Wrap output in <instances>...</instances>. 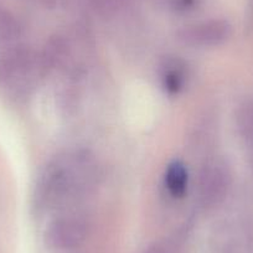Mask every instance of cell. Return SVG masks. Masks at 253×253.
<instances>
[{
	"mask_svg": "<svg viewBox=\"0 0 253 253\" xmlns=\"http://www.w3.org/2000/svg\"><path fill=\"white\" fill-rule=\"evenodd\" d=\"M98 177L93 154L82 149L62 153L41 171L34 193V206L39 211L60 209L91 193Z\"/></svg>",
	"mask_w": 253,
	"mask_h": 253,
	"instance_id": "6da1fadb",
	"label": "cell"
},
{
	"mask_svg": "<svg viewBox=\"0 0 253 253\" xmlns=\"http://www.w3.org/2000/svg\"><path fill=\"white\" fill-rule=\"evenodd\" d=\"M46 72L42 56L20 43L0 53V92L11 101H24Z\"/></svg>",
	"mask_w": 253,
	"mask_h": 253,
	"instance_id": "7a4b0ae2",
	"label": "cell"
},
{
	"mask_svg": "<svg viewBox=\"0 0 253 253\" xmlns=\"http://www.w3.org/2000/svg\"><path fill=\"white\" fill-rule=\"evenodd\" d=\"M232 185V172L227 163L220 158L210 159L199 172L196 196L203 210H213L227 198Z\"/></svg>",
	"mask_w": 253,
	"mask_h": 253,
	"instance_id": "3957f363",
	"label": "cell"
},
{
	"mask_svg": "<svg viewBox=\"0 0 253 253\" xmlns=\"http://www.w3.org/2000/svg\"><path fill=\"white\" fill-rule=\"evenodd\" d=\"M88 232L89 223L86 217L79 213H65L48 222L45 242L53 250H74L86 241Z\"/></svg>",
	"mask_w": 253,
	"mask_h": 253,
	"instance_id": "277c9868",
	"label": "cell"
},
{
	"mask_svg": "<svg viewBox=\"0 0 253 253\" xmlns=\"http://www.w3.org/2000/svg\"><path fill=\"white\" fill-rule=\"evenodd\" d=\"M232 35V25L225 19H210L185 26L177 33V40L195 48H213L223 45Z\"/></svg>",
	"mask_w": 253,
	"mask_h": 253,
	"instance_id": "5b68a950",
	"label": "cell"
},
{
	"mask_svg": "<svg viewBox=\"0 0 253 253\" xmlns=\"http://www.w3.org/2000/svg\"><path fill=\"white\" fill-rule=\"evenodd\" d=\"M158 75L164 91L169 94H177L186 84L189 67L179 56H167L159 63Z\"/></svg>",
	"mask_w": 253,
	"mask_h": 253,
	"instance_id": "8992f818",
	"label": "cell"
},
{
	"mask_svg": "<svg viewBox=\"0 0 253 253\" xmlns=\"http://www.w3.org/2000/svg\"><path fill=\"white\" fill-rule=\"evenodd\" d=\"M164 182L170 195L174 198H181L186 193L189 185V174L184 163L179 160L170 163L165 170Z\"/></svg>",
	"mask_w": 253,
	"mask_h": 253,
	"instance_id": "52a82bcc",
	"label": "cell"
},
{
	"mask_svg": "<svg viewBox=\"0 0 253 253\" xmlns=\"http://www.w3.org/2000/svg\"><path fill=\"white\" fill-rule=\"evenodd\" d=\"M21 29L11 14L0 11V53L20 45Z\"/></svg>",
	"mask_w": 253,
	"mask_h": 253,
	"instance_id": "ba28073f",
	"label": "cell"
},
{
	"mask_svg": "<svg viewBox=\"0 0 253 253\" xmlns=\"http://www.w3.org/2000/svg\"><path fill=\"white\" fill-rule=\"evenodd\" d=\"M199 0H170V5L176 11H187L198 5Z\"/></svg>",
	"mask_w": 253,
	"mask_h": 253,
	"instance_id": "9c48e42d",
	"label": "cell"
},
{
	"mask_svg": "<svg viewBox=\"0 0 253 253\" xmlns=\"http://www.w3.org/2000/svg\"><path fill=\"white\" fill-rule=\"evenodd\" d=\"M144 253H171V251L162 243H155V245L148 247V250Z\"/></svg>",
	"mask_w": 253,
	"mask_h": 253,
	"instance_id": "30bf717a",
	"label": "cell"
}]
</instances>
